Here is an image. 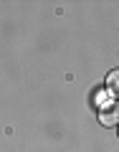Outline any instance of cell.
I'll list each match as a JSON object with an SVG mask.
<instances>
[{"mask_svg": "<svg viewBox=\"0 0 119 152\" xmlns=\"http://www.w3.org/2000/svg\"><path fill=\"white\" fill-rule=\"evenodd\" d=\"M99 122L104 127H119V104L112 102V104H104L99 109Z\"/></svg>", "mask_w": 119, "mask_h": 152, "instance_id": "6da1fadb", "label": "cell"}, {"mask_svg": "<svg viewBox=\"0 0 119 152\" xmlns=\"http://www.w3.org/2000/svg\"><path fill=\"white\" fill-rule=\"evenodd\" d=\"M107 91L112 94L114 99H119V69L109 71V76H107Z\"/></svg>", "mask_w": 119, "mask_h": 152, "instance_id": "7a4b0ae2", "label": "cell"}]
</instances>
